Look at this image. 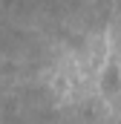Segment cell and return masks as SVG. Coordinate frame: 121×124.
I'll list each match as a JSON object with an SVG mask.
<instances>
[{
  "mask_svg": "<svg viewBox=\"0 0 121 124\" xmlns=\"http://www.w3.org/2000/svg\"><path fill=\"white\" fill-rule=\"evenodd\" d=\"M98 90L107 95V98H113V95L121 93V66H118V61H107L104 66H101Z\"/></svg>",
  "mask_w": 121,
  "mask_h": 124,
  "instance_id": "1",
  "label": "cell"
},
{
  "mask_svg": "<svg viewBox=\"0 0 121 124\" xmlns=\"http://www.w3.org/2000/svg\"><path fill=\"white\" fill-rule=\"evenodd\" d=\"M110 124H115V121H110Z\"/></svg>",
  "mask_w": 121,
  "mask_h": 124,
  "instance_id": "2",
  "label": "cell"
}]
</instances>
